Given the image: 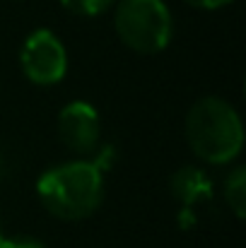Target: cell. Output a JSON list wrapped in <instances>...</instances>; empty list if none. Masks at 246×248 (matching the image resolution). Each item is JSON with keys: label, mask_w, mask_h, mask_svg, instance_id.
Masks as SVG:
<instances>
[{"label": "cell", "mask_w": 246, "mask_h": 248, "mask_svg": "<svg viewBox=\"0 0 246 248\" xmlns=\"http://www.w3.org/2000/svg\"><path fill=\"white\" fill-rule=\"evenodd\" d=\"M61 5L78 17H99L109 12L116 5V0H61Z\"/></svg>", "instance_id": "cell-8"}, {"label": "cell", "mask_w": 246, "mask_h": 248, "mask_svg": "<svg viewBox=\"0 0 246 248\" xmlns=\"http://www.w3.org/2000/svg\"><path fill=\"white\" fill-rule=\"evenodd\" d=\"M222 198L225 205L232 210V215L237 219H244L246 215V169L244 166H234L225 181H222Z\"/></svg>", "instance_id": "cell-7"}, {"label": "cell", "mask_w": 246, "mask_h": 248, "mask_svg": "<svg viewBox=\"0 0 246 248\" xmlns=\"http://www.w3.org/2000/svg\"><path fill=\"white\" fill-rule=\"evenodd\" d=\"M169 190H171L174 200L181 207H188V210H193L196 205H200V202H205L215 195V186H213L210 176L205 173V169L193 164L179 166L171 173Z\"/></svg>", "instance_id": "cell-6"}, {"label": "cell", "mask_w": 246, "mask_h": 248, "mask_svg": "<svg viewBox=\"0 0 246 248\" xmlns=\"http://www.w3.org/2000/svg\"><path fill=\"white\" fill-rule=\"evenodd\" d=\"M106 173L92 159H70L46 169L36 181L39 202L63 222L92 217L104 202Z\"/></svg>", "instance_id": "cell-1"}, {"label": "cell", "mask_w": 246, "mask_h": 248, "mask_svg": "<svg viewBox=\"0 0 246 248\" xmlns=\"http://www.w3.org/2000/svg\"><path fill=\"white\" fill-rule=\"evenodd\" d=\"M179 224H181V229H191V227L196 224V212L188 210V207H181V212H179Z\"/></svg>", "instance_id": "cell-11"}, {"label": "cell", "mask_w": 246, "mask_h": 248, "mask_svg": "<svg viewBox=\"0 0 246 248\" xmlns=\"http://www.w3.org/2000/svg\"><path fill=\"white\" fill-rule=\"evenodd\" d=\"M183 2H188L196 10H220V7L232 5L234 0H183Z\"/></svg>", "instance_id": "cell-10"}, {"label": "cell", "mask_w": 246, "mask_h": 248, "mask_svg": "<svg viewBox=\"0 0 246 248\" xmlns=\"http://www.w3.org/2000/svg\"><path fill=\"white\" fill-rule=\"evenodd\" d=\"M19 68L32 84H58L68 73V51L61 36L51 29H34L19 48Z\"/></svg>", "instance_id": "cell-4"}, {"label": "cell", "mask_w": 246, "mask_h": 248, "mask_svg": "<svg viewBox=\"0 0 246 248\" xmlns=\"http://www.w3.org/2000/svg\"><path fill=\"white\" fill-rule=\"evenodd\" d=\"M0 248H46V244L34 236H2Z\"/></svg>", "instance_id": "cell-9"}, {"label": "cell", "mask_w": 246, "mask_h": 248, "mask_svg": "<svg viewBox=\"0 0 246 248\" xmlns=\"http://www.w3.org/2000/svg\"><path fill=\"white\" fill-rule=\"evenodd\" d=\"M114 29L126 48L155 56L174 36V17L164 0H118L114 5Z\"/></svg>", "instance_id": "cell-3"}, {"label": "cell", "mask_w": 246, "mask_h": 248, "mask_svg": "<svg viewBox=\"0 0 246 248\" xmlns=\"http://www.w3.org/2000/svg\"><path fill=\"white\" fill-rule=\"evenodd\" d=\"M5 178V157H2V152H0V181Z\"/></svg>", "instance_id": "cell-12"}, {"label": "cell", "mask_w": 246, "mask_h": 248, "mask_svg": "<svg viewBox=\"0 0 246 248\" xmlns=\"http://www.w3.org/2000/svg\"><path fill=\"white\" fill-rule=\"evenodd\" d=\"M0 239H2V229H0Z\"/></svg>", "instance_id": "cell-13"}, {"label": "cell", "mask_w": 246, "mask_h": 248, "mask_svg": "<svg viewBox=\"0 0 246 248\" xmlns=\"http://www.w3.org/2000/svg\"><path fill=\"white\" fill-rule=\"evenodd\" d=\"M186 142L203 164H232L244 150L239 111L222 96L198 99L186 113Z\"/></svg>", "instance_id": "cell-2"}, {"label": "cell", "mask_w": 246, "mask_h": 248, "mask_svg": "<svg viewBox=\"0 0 246 248\" xmlns=\"http://www.w3.org/2000/svg\"><path fill=\"white\" fill-rule=\"evenodd\" d=\"M56 128L61 142L78 157H92L101 147V118L89 101L75 99L66 104L58 113Z\"/></svg>", "instance_id": "cell-5"}]
</instances>
